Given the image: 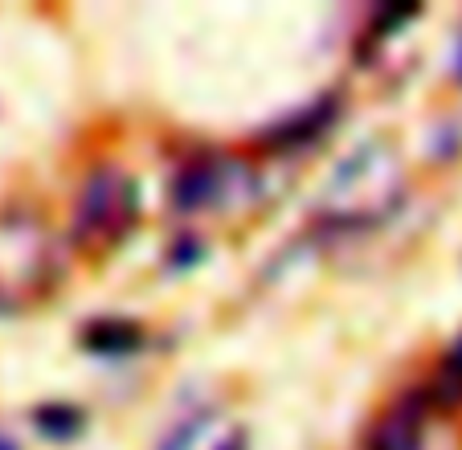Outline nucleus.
<instances>
[{"instance_id":"obj_12","label":"nucleus","mask_w":462,"mask_h":450,"mask_svg":"<svg viewBox=\"0 0 462 450\" xmlns=\"http://www.w3.org/2000/svg\"><path fill=\"white\" fill-rule=\"evenodd\" d=\"M0 450H17V442H13V438H5V434H0Z\"/></svg>"},{"instance_id":"obj_6","label":"nucleus","mask_w":462,"mask_h":450,"mask_svg":"<svg viewBox=\"0 0 462 450\" xmlns=\"http://www.w3.org/2000/svg\"><path fill=\"white\" fill-rule=\"evenodd\" d=\"M140 328L135 323H115V320H103V323H90L87 328V348L95 352H106V356H123L131 348H140Z\"/></svg>"},{"instance_id":"obj_3","label":"nucleus","mask_w":462,"mask_h":450,"mask_svg":"<svg viewBox=\"0 0 462 450\" xmlns=\"http://www.w3.org/2000/svg\"><path fill=\"white\" fill-rule=\"evenodd\" d=\"M53 278V242L45 225L29 213L0 217V299H37Z\"/></svg>"},{"instance_id":"obj_5","label":"nucleus","mask_w":462,"mask_h":450,"mask_svg":"<svg viewBox=\"0 0 462 450\" xmlns=\"http://www.w3.org/2000/svg\"><path fill=\"white\" fill-rule=\"evenodd\" d=\"M426 422H430V398L405 393L376 417L368 434V450H421L426 446Z\"/></svg>"},{"instance_id":"obj_2","label":"nucleus","mask_w":462,"mask_h":450,"mask_svg":"<svg viewBox=\"0 0 462 450\" xmlns=\"http://www.w3.org/2000/svg\"><path fill=\"white\" fill-rule=\"evenodd\" d=\"M140 217V201H135V181L119 168L103 164L87 176L79 192V209H74V242L87 250H106Z\"/></svg>"},{"instance_id":"obj_9","label":"nucleus","mask_w":462,"mask_h":450,"mask_svg":"<svg viewBox=\"0 0 462 450\" xmlns=\"http://www.w3.org/2000/svg\"><path fill=\"white\" fill-rule=\"evenodd\" d=\"M205 417H209V414H201V417H192V422L176 426V434H172V438H168V446H164V450H184V446H189L192 438H197V434H201Z\"/></svg>"},{"instance_id":"obj_4","label":"nucleus","mask_w":462,"mask_h":450,"mask_svg":"<svg viewBox=\"0 0 462 450\" xmlns=\"http://www.w3.org/2000/svg\"><path fill=\"white\" fill-rule=\"evenodd\" d=\"M254 189H258V181L242 160L201 156L176 173L172 201L180 213H197V209H226L237 201H250Z\"/></svg>"},{"instance_id":"obj_11","label":"nucleus","mask_w":462,"mask_h":450,"mask_svg":"<svg viewBox=\"0 0 462 450\" xmlns=\"http://www.w3.org/2000/svg\"><path fill=\"white\" fill-rule=\"evenodd\" d=\"M454 79L462 82V37H458V53H454Z\"/></svg>"},{"instance_id":"obj_8","label":"nucleus","mask_w":462,"mask_h":450,"mask_svg":"<svg viewBox=\"0 0 462 450\" xmlns=\"http://www.w3.org/2000/svg\"><path fill=\"white\" fill-rule=\"evenodd\" d=\"M438 393H442V401H462V340L442 356V372H438Z\"/></svg>"},{"instance_id":"obj_10","label":"nucleus","mask_w":462,"mask_h":450,"mask_svg":"<svg viewBox=\"0 0 462 450\" xmlns=\"http://www.w3.org/2000/svg\"><path fill=\"white\" fill-rule=\"evenodd\" d=\"M217 450H245V438H242V434H234V438H226Z\"/></svg>"},{"instance_id":"obj_1","label":"nucleus","mask_w":462,"mask_h":450,"mask_svg":"<svg viewBox=\"0 0 462 450\" xmlns=\"http://www.w3.org/2000/svg\"><path fill=\"white\" fill-rule=\"evenodd\" d=\"M405 192V168L402 156L393 152V144L373 139V144L356 147L328 184H323L319 209L332 225H373L381 221L389 209H397Z\"/></svg>"},{"instance_id":"obj_7","label":"nucleus","mask_w":462,"mask_h":450,"mask_svg":"<svg viewBox=\"0 0 462 450\" xmlns=\"http://www.w3.org/2000/svg\"><path fill=\"white\" fill-rule=\"evenodd\" d=\"M37 426H42V434H50V438H70V434H79L82 414L74 406H42L37 409Z\"/></svg>"}]
</instances>
